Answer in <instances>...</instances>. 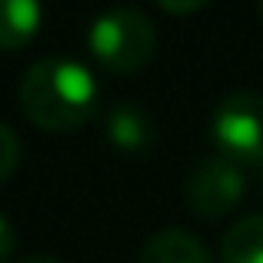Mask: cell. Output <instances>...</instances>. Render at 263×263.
I'll list each match as a JSON object with an SVG mask.
<instances>
[{
    "mask_svg": "<svg viewBox=\"0 0 263 263\" xmlns=\"http://www.w3.org/2000/svg\"><path fill=\"white\" fill-rule=\"evenodd\" d=\"M40 0H0V47H20L40 27Z\"/></svg>",
    "mask_w": 263,
    "mask_h": 263,
    "instance_id": "8",
    "label": "cell"
},
{
    "mask_svg": "<svg viewBox=\"0 0 263 263\" xmlns=\"http://www.w3.org/2000/svg\"><path fill=\"white\" fill-rule=\"evenodd\" d=\"M260 13H263V0H260Z\"/></svg>",
    "mask_w": 263,
    "mask_h": 263,
    "instance_id": "13",
    "label": "cell"
},
{
    "mask_svg": "<svg viewBox=\"0 0 263 263\" xmlns=\"http://www.w3.org/2000/svg\"><path fill=\"white\" fill-rule=\"evenodd\" d=\"M260 170H263V163H260Z\"/></svg>",
    "mask_w": 263,
    "mask_h": 263,
    "instance_id": "14",
    "label": "cell"
},
{
    "mask_svg": "<svg viewBox=\"0 0 263 263\" xmlns=\"http://www.w3.org/2000/svg\"><path fill=\"white\" fill-rule=\"evenodd\" d=\"M13 247H17V233H13V223L4 217V213H0V260L10 257Z\"/></svg>",
    "mask_w": 263,
    "mask_h": 263,
    "instance_id": "10",
    "label": "cell"
},
{
    "mask_svg": "<svg viewBox=\"0 0 263 263\" xmlns=\"http://www.w3.org/2000/svg\"><path fill=\"white\" fill-rule=\"evenodd\" d=\"M20 107L47 130H73L97 110V80L84 60L47 53L27 67L20 80Z\"/></svg>",
    "mask_w": 263,
    "mask_h": 263,
    "instance_id": "1",
    "label": "cell"
},
{
    "mask_svg": "<svg viewBox=\"0 0 263 263\" xmlns=\"http://www.w3.org/2000/svg\"><path fill=\"white\" fill-rule=\"evenodd\" d=\"M103 130H107V140L114 147H123V150H140L154 137L150 114L140 103H130V100L110 103L107 114H103Z\"/></svg>",
    "mask_w": 263,
    "mask_h": 263,
    "instance_id": "6",
    "label": "cell"
},
{
    "mask_svg": "<svg viewBox=\"0 0 263 263\" xmlns=\"http://www.w3.org/2000/svg\"><path fill=\"white\" fill-rule=\"evenodd\" d=\"M160 7H167V10L174 13H186V10H197V7H203L206 0H157Z\"/></svg>",
    "mask_w": 263,
    "mask_h": 263,
    "instance_id": "11",
    "label": "cell"
},
{
    "mask_svg": "<svg viewBox=\"0 0 263 263\" xmlns=\"http://www.w3.org/2000/svg\"><path fill=\"white\" fill-rule=\"evenodd\" d=\"M243 190H247L243 167H240L237 160H230V157H223V154L200 157L190 167L186 180H183L186 206L203 220L230 213L233 206L243 200Z\"/></svg>",
    "mask_w": 263,
    "mask_h": 263,
    "instance_id": "4",
    "label": "cell"
},
{
    "mask_svg": "<svg viewBox=\"0 0 263 263\" xmlns=\"http://www.w3.org/2000/svg\"><path fill=\"white\" fill-rule=\"evenodd\" d=\"M20 163V137L0 120V180H7Z\"/></svg>",
    "mask_w": 263,
    "mask_h": 263,
    "instance_id": "9",
    "label": "cell"
},
{
    "mask_svg": "<svg viewBox=\"0 0 263 263\" xmlns=\"http://www.w3.org/2000/svg\"><path fill=\"white\" fill-rule=\"evenodd\" d=\"M210 134L217 154L237 163H263V93L237 90L213 107Z\"/></svg>",
    "mask_w": 263,
    "mask_h": 263,
    "instance_id": "3",
    "label": "cell"
},
{
    "mask_svg": "<svg viewBox=\"0 0 263 263\" xmlns=\"http://www.w3.org/2000/svg\"><path fill=\"white\" fill-rule=\"evenodd\" d=\"M223 263H263V213L237 220L223 237Z\"/></svg>",
    "mask_w": 263,
    "mask_h": 263,
    "instance_id": "7",
    "label": "cell"
},
{
    "mask_svg": "<svg viewBox=\"0 0 263 263\" xmlns=\"http://www.w3.org/2000/svg\"><path fill=\"white\" fill-rule=\"evenodd\" d=\"M137 263H213L200 237L180 230V227H163L143 243Z\"/></svg>",
    "mask_w": 263,
    "mask_h": 263,
    "instance_id": "5",
    "label": "cell"
},
{
    "mask_svg": "<svg viewBox=\"0 0 263 263\" xmlns=\"http://www.w3.org/2000/svg\"><path fill=\"white\" fill-rule=\"evenodd\" d=\"M87 47L107 70L130 73L154 57L157 30L150 17L137 7H110L90 24Z\"/></svg>",
    "mask_w": 263,
    "mask_h": 263,
    "instance_id": "2",
    "label": "cell"
},
{
    "mask_svg": "<svg viewBox=\"0 0 263 263\" xmlns=\"http://www.w3.org/2000/svg\"><path fill=\"white\" fill-rule=\"evenodd\" d=\"M17 263H64V260L47 257V253H33V257H24V260H17Z\"/></svg>",
    "mask_w": 263,
    "mask_h": 263,
    "instance_id": "12",
    "label": "cell"
}]
</instances>
